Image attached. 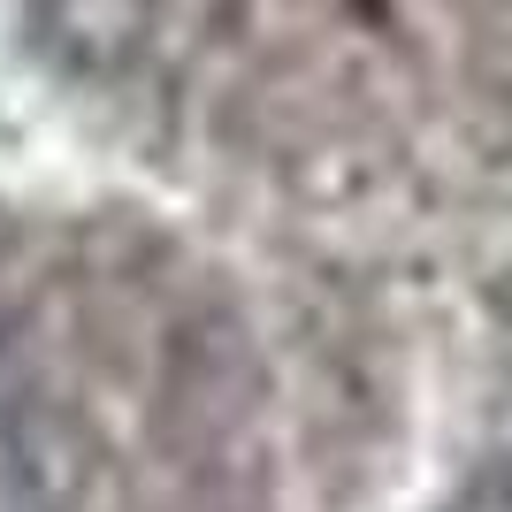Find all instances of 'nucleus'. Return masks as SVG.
<instances>
[{
	"label": "nucleus",
	"mask_w": 512,
	"mask_h": 512,
	"mask_svg": "<svg viewBox=\"0 0 512 512\" xmlns=\"http://www.w3.org/2000/svg\"><path fill=\"white\" fill-rule=\"evenodd\" d=\"M153 0H31V39L69 77H115L146 54Z\"/></svg>",
	"instance_id": "f257e3e1"
},
{
	"label": "nucleus",
	"mask_w": 512,
	"mask_h": 512,
	"mask_svg": "<svg viewBox=\"0 0 512 512\" xmlns=\"http://www.w3.org/2000/svg\"><path fill=\"white\" fill-rule=\"evenodd\" d=\"M39 383V375H31V360H23V337H16V321L0 314V413L16 406L23 390Z\"/></svg>",
	"instance_id": "f03ea898"
},
{
	"label": "nucleus",
	"mask_w": 512,
	"mask_h": 512,
	"mask_svg": "<svg viewBox=\"0 0 512 512\" xmlns=\"http://www.w3.org/2000/svg\"><path fill=\"white\" fill-rule=\"evenodd\" d=\"M459 512H512V451H497L490 467L474 474V490H467Z\"/></svg>",
	"instance_id": "7ed1b4c3"
},
{
	"label": "nucleus",
	"mask_w": 512,
	"mask_h": 512,
	"mask_svg": "<svg viewBox=\"0 0 512 512\" xmlns=\"http://www.w3.org/2000/svg\"><path fill=\"white\" fill-rule=\"evenodd\" d=\"M0 512H39V505H23V497L8 490V482H0Z\"/></svg>",
	"instance_id": "20e7f679"
}]
</instances>
